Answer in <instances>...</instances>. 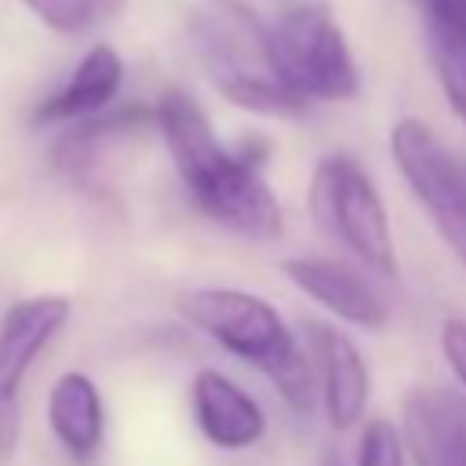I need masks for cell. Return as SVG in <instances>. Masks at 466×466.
Masks as SVG:
<instances>
[{"instance_id": "6da1fadb", "label": "cell", "mask_w": 466, "mask_h": 466, "mask_svg": "<svg viewBox=\"0 0 466 466\" xmlns=\"http://www.w3.org/2000/svg\"><path fill=\"white\" fill-rule=\"evenodd\" d=\"M153 124L164 135L186 193L211 222L251 240H273L280 233L284 215L262 178V142H244L240 149L222 146L204 109L186 91H164L153 106Z\"/></svg>"}, {"instance_id": "7a4b0ae2", "label": "cell", "mask_w": 466, "mask_h": 466, "mask_svg": "<svg viewBox=\"0 0 466 466\" xmlns=\"http://www.w3.org/2000/svg\"><path fill=\"white\" fill-rule=\"evenodd\" d=\"M189 47L222 98L262 116H299L306 98L284 80L273 33L237 0H204L189 11Z\"/></svg>"}, {"instance_id": "3957f363", "label": "cell", "mask_w": 466, "mask_h": 466, "mask_svg": "<svg viewBox=\"0 0 466 466\" xmlns=\"http://www.w3.org/2000/svg\"><path fill=\"white\" fill-rule=\"evenodd\" d=\"M178 313L197 331L215 339L226 353L266 371L291 411L313 408V357L299 350L291 328L284 324L273 302L240 288H189L178 295Z\"/></svg>"}, {"instance_id": "277c9868", "label": "cell", "mask_w": 466, "mask_h": 466, "mask_svg": "<svg viewBox=\"0 0 466 466\" xmlns=\"http://www.w3.org/2000/svg\"><path fill=\"white\" fill-rule=\"evenodd\" d=\"M309 211L317 226L353 255L368 273L397 277V251L386 204L364 167L350 157H324L309 182Z\"/></svg>"}, {"instance_id": "5b68a950", "label": "cell", "mask_w": 466, "mask_h": 466, "mask_svg": "<svg viewBox=\"0 0 466 466\" xmlns=\"http://www.w3.org/2000/svg\"><path fill=\"white\" fill-rule=\"evenodd\" d=\"M273 33L277 62L284 80L309 102H342L357 95V66L346 47V36L328 7L320 4H295L288 7Z\"/></svg>"}, {"instance_id": "8992f818", "label": "cell", "mask_w": 466, "mask_h": 466, "mask_svg": "<svg viewBox=\"0 0 466 466\" xmlns=\"http://www.w3.org/2000/svg\"><path fill=\"white\" fill-rule=\"evenodd\" d=\"M390 153L441 240L466 262V160L415 116L393 124Z\"/></svg>"}, {"instance_id": "52a82bcc", "label": "cell", "mask_w": 466, "mask_h": 466, "mask_svg": "<svg viewBox=\"0 0 466 466\" xmlns=\"http://www.w3.org/2000/svg\"><path fill=\"white\" fill-rule=\"evenodd\" d=\"M66 295L18 299L0 317V459H11L22 433V386L40 353L69 320Z\"/></svg>"}, {"instance_id": "ba28073f", "label": "cell", "mask_w": 466, "mask_h": 466, "mask_svg": "<svg viewBox=\"0 0 466 466\" xmlns=\"http://www.w3.org/2000/svg\"><path fill=\"white\" fill-rule=\"evenodd\" d=\"M280 269L306 299H313L331 317H339L353 328H364V331H382L390 324V302L368 280L364 266L357 269L339 258L295 255V258H284Z\"/></svg>"}, {"instance_id": "9c48e42d", "label": "cell", "mask_w": 466, "mask_h": 466, "mask_svg": "<svg viewBox=\"0 0 466 466\" xmlns=\"http://www.w3.org/2000/svg\"><path fill=\"white\" fill-rule=\"evenodd\" d=\"M306 339H309V357H313L317 390H320L328 422L335 430H353L371 397L368 364H364L357 342L342 328L324 324V320H309Z\"/></svg>"}, {"instance_id": "30bf717a", "label": "cell", "mask_w": 466, "mask_h": 466, "mask_svg": "<svg viewBox=\"0 0 466 466\" xmlns=\"http://www.w3.org/2000/svg\"><path fill=\"white\" fill-rule=\"evenodd\" d=\"M189 408L204 441L222 451H244L266 437V411L258 400L215 368H200L193 375Z\"/></svg>"}, {"instance_id": "8fae6325", "label": "cell", "mask_w": 466, "mask_h": 466, "mask_svg": "<svg viewBox=\"0 0 466 466\" xmlns=\"http://www.w3.org/2000/svg\"><path fill=\"white\" fill-rule=\"evenodd\" d=\"M404 444L415 466H466V393L415 390L404 400Z\"/></svg>"}, {"instance_id": "7c38bea8", "label": "cell", "mask_w": 466, "mask_h": 466, "mask_svg": "<svg viewBox=\"0 0 466 466\" xmlns=\"http://www.w3.org/2000/svg\"><path fill=\"white\" fill-rule=\"evenodd\" d=\"M47 426L62 451L91 462L106 441V404L87 371H62L47 393Z\"/></svg>"}, {"instance_id": "4fadbf2b", "label": "cell", "mask_w": 466, "mask_h": 466, "mask_svg": "<svg viewBox=\"0 0 466 466\" xmlns=\"http://www.w3.org/2000/svg\"><path fill=\"white\" fill-rule=\"evenodd\" d=\"M120 80H124V62L120 55L109 47V44H95L80 66L73 69V76L55 91L47 95L33 120L36 124H66V120H84V116H95L98 109H106L116 91H120Z\"/></svg>"}, {"instance_id": "5bb4252c", "label": "cell", "mask_w": 466, "mask_h": 466, "mask_svg": "<svg viewBox=\"0 0 466 466\" xmlns=\"http://www.w3.org/2000/svg\"><path fill=\"white\" fill-rule=\"evenodd\" d=\"M444 98L466 124V0H419Z\"/></svg>"}, {"instance_id": "9a60e30c", "label": "cell", "mask_w": 466, "mask_h": 466, "mask_svg": "<svg viewBox=\"0 0 466 466\" xmlns=\"http://www.w3.org/2000/svg\"><path fill=\"white\" fill-rule=\"evenodd\" d=\"M357 466H408L404 433L390 419H371L357 444Z\"/></svg>"}, {"instance_id": "2e32d148", "label": "cell", "mask_w": 466, "mask_h": 466, "mask_svg": "<svg viewBox=\"0 0 466 466\" xmlns=\"http://www.w3.org/2000/svg\"><path fill=\"white\" fill-rule=\"evenodd\" d=\"M22 4L58 33H80L109 7V0H22Z\"/></svg>"}, {"instance_id": "e0dca14e", "label": "cell", "mask_w": 466, "mask_h": 466, "mask_svg": "<svg viewBox=\"0 0 466 466\" xmlns=\"http://www.w3.org/2000/svg\"><path fill=\"white\" fill-rule=\"evenodd\" d=\"M441 353H444L448 368L455 371V379L466 393V320L462 317H448L441 324Z\"/></svg>"}]
</instances>
